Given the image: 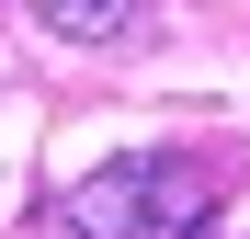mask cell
<instances>
[{
  "label": "cell",
  "mask_w": 250,
  "mask_h": 239,
  "mask_svg": "<svg viewBox=\"0 0 250 239\" xmlns=\"http://www.w3.org/2000/svg\"><path fill=\"white\" fill-rule=\"evenodd\" d=\"M57 228L68 239H148V148H125L91 182H68L57 194Z\"/></svg>",
  "instance_id": "obj_1"
},
{
  "label": "cell",
  "mask_w": 250,
  "mask_h": 239,
  "mask_svg": "<svg viewBox=\"0 0 250 239\" xmlns=\"http://www.w3.org/2000/svg\"><path fill=\"white\" fill-rule=\"evenodd\" d=\"M34 23L68 34V46H114V34L137 23V0H34Z\"/></svg>",
  "instance_id": "obj_2"
}]
</instances>
